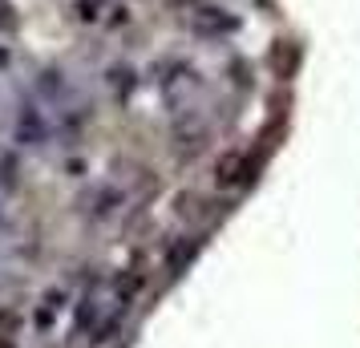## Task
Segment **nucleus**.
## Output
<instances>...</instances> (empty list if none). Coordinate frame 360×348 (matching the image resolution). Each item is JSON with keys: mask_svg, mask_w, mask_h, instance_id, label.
Instances as JSON below:
<instances>
[{"mask_svg": "<svg viewBox=\"0 0 360 348\" xmlns=\"http://www.w3.org/2000/svg\"><path fill=\"white\" fill-rule=\"evenodd\" d=\"M45 138H49V117L37 105H25L17 114V142L20 146H45Z\"/></svg>", "mask_w": 360, "mask_h": 348, "instance_id": "f257e3e1", "label": "nucleus"}, {"mask_svg": "<svg viewBox=\"0 0 360 348\" xmlns=\"http://www.w3.org/2000/svg\"><path fill=\"white\" fill-rule=\"evenodd\" d=\"M191 29L198 37H227L235 29V17H231L227 8H198L195 20H191Z\"/></svg>", "mask_w": 360, "mask_h": 348, "instance_id": "f03ea898", "label": "nucleus"}]
</instances>
